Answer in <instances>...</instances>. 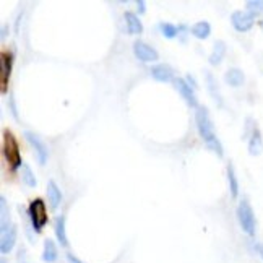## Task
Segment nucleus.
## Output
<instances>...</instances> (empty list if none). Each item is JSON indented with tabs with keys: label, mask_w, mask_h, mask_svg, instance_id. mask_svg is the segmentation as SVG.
<instances>
[{
	"label": "nucleus",
	"mask_w": 263,
	"mask_h": 263,
	"mask_svg": "<svg viewBox=\"0 0 263 263\" xmlns=\"http://www.w3.org/2000/svg\"><path fill=\"white\" fill-rule=\"evenodd\" d=\"M195 120H196V127H199V134H200L202 140L205 142V145L208 146L213 153H216L221 158L223 156V145H221V142L214 134V127H213V122L210 119L208 109L202 107V106L196 107Z\"/></svg>",
	"instance_id": "obj_1"
},
{
	"label": "nucleus",
	"mask_w": 263,
	"mask_h": 263,
	"mask_svg": "<svg viewBox=\"0 0 263 263\" xmlns=\"http://www.w3.org/2000/svg\"><path fill=\"white\" fill-rule=\"evenodd\" d=\"M4 155H5V159L8 161V164H10L13 169L20 167L23 164L20 148H18L16 140L10 132H4Z\"/></svg>",
	"instance_id": "obj_2"
},
{
	"label": "nucleus",
	"mask_w": 263,
	"mask_h": 263,
	"mask_svg": "<svg viewBox=\"0 0 263 263\" xmlns=\"http://www.w3.org/2000/svg\"><path fill=\"white\" fill-rule=\"evenodd\" d=\"M237 220L244 232H247L249 236L255 234V214H253L252 206L247 200H242L237 206Z\"/></svg>",
	"instance_id": "obj_3"
},
{
	"label": "nucleus",
	"mask_w": 263,
	"mask_h": 263,
	"mask_svg": "<svg viewBox=\"0 0 263 263\" xmlns=\"http://www.w3.org/2000/svg\"><path fill=\"white\" fill-rule=\"evenodd\" d=\"M30 216L31 223L36 232H41V229L48 223V213H46V203L41 199H36L30 205Z\"/></svg>",
	"instance_id": "obj_4"
},
{
	"label": "nucleus",
	"mask_w": 263,
	"mask_h": 263,
	"mask_svg": "<svg viewBox=\"0 0 263 263\" xmlns=\"http://www.w3.org/2000/svg\"><path fill=\"white\" fill-rule=\"evenodd\" d=\"M26 140L30 142V145L34 148V153H36V158H37V163H39L41 166H44L46 163H48V158H49V151H48V146L44 145L42 140L34 135L33 132H26L25 134Z\"/></svg>",
	"instance_id": "obj_5"
},
{
	"label": "nucleus",
	"mask_w": 263,
	"mask_h": 263,
	"mask_svg": "<svg viewBox=\"0 0 263 263\" xmlns=\"http://www.w3.org/2000/svg\"><path fill=\"white\" fill-rule=\"evenodd\" d=\"M134 52L138 57V60L142 62H156L159 59V54L151 48V46H148L146 42L143 41H135L134 42Z\"/></svg>",
	"instance_id": "obj_6"
},
{
	"label": "nucleus",
	"mask_w": 263,
	"mask_h": 263,
	"mask_svg": "<svg viewBox=\"0 0 263 263\" xmlns=\"http://www.w3.org/2000/svg\"><path fill=\"white\" fill-rule=\"evenodd\" d=\"M253 18L255 16H252L249 12H234L231 16V23L237 31L244 33V31H249L253 26Z\"/></svg>",
	"instance_id": "obj_7"
},
{
	"label": "nucleus",
	"mask_w": 263,
	"mask_h": 263,
	"mask_svg": "<svg viewBox=\"0 0 263 263\" xmlns=\"http://www.w3.org/2000/svg\"><path fill=\"white\" fill-rule=\"evenodd\" d=\"M174 84H176L177 91L181 93V96L185 99L187 104H189L190 107H199V101H196V96H195V93H193V88L190 86L189 83H187L185 80H182V78H177V80L174 81Z\"/></svg>",
	"instance_id": "obj_8"
},
{
	"label": "nucleus",
	"mask_w": 263,
	"mask_h": 263,
	"mask_svg": "<svg viewBox=\"0 0 263 263\" xmlns=\"http://www.w3.org/2000/svg\"><path fill=\"white\" fill-rule=\"evenodd\" d=\"M151 77L155 80H158V81L167 83V81H171L174 78V72H172L171 67H169V65L159 63V65H156V67L151 69Z\"/></svg>",
	"instance_id": "obj_9"
},
{
	"label": "nucleus",
	"mask_w": 263,
	"mask_h": 263,
	"mask_svg": "<svg viewBox=\"0 0 263 263\" xmlns=\"http://www.w3.org/2000/svg\"><path fill=\"white\" fill-rule=\"evenodd\" d=\"M12 72V57L7 52L2 54V73H0V86H2V93H7V84L8 78H10Z\"/></svg>",
	"instance_id": "obj_10"
},
{
	"label": "nucleus",
	"mask_w": 263,
	"mask_h": 263,
	"mask_svg": "<svg viewBox=\"0 0 263 263\" xmlns=\"http://www.w3.org/2000/svg\"><path fill=\"white\" fill-rule=\"evenodd\" d=\"M16 242V228L12 226L8 231L2 232V242H0V250H2V253H8Z\"/></svg>",
	"instance_id": "obj_11"
},
{
	"label": "nucleus",
	"mask_w": 263,
	"mask_h": 263,
	"mask_svg": "<svg viewBox=\"0 0 263 263\" xmlns=\"http://www.w3.org/2000/svg\"><path fill=\"white\" fill-rule=\"evenodd\" d=\"M205 80H206V84H208V91H210L211 98L216 101V104L221 107L223 106V96H221V93H220V88H218V83H216V78L213 77L210 72H205Z\"/></svg>",
	"instance_id": "obj_12"
},
{
	"label": "nucleus",
	"mask_w": 263,
	"mask_h": 263,
	"mask_svg": "<svg viewBox=\"0 0 263 263\" xmlns=\"http://www.w3.org/2000/svg\"><path fill=\"white\" fill-rule=\"evenodd\" d=\"M263 151V140H261V134L260 130L255 127L252 132V137H250V142H249V153L252 156H258Z\"/></svg>",
	"instance_id": "obj_13"
},
{
	"label": "nucleus",
	"mask_w": 263,
	"mask_h": 263,
	"mask_svg": "<svg viewBox=\"0 0 263 263\" xmlns=\"http://www.w3.org/2000/svg\"><path fill=\"white\" fill-rule=\"evenodd\" d=\"M48 199H49V203H51L52 208H57L62 202V192L54 181L48 182Z\"/></svg>",
	"instance_id": "obj_14"
},
{
	"label": "nucleus",
	"mask_w": 263,
	"mask_h": 263,
	"mask_svg": "<svg viewBox=\"0 0 263 263\" xmlns=\"http://www.w3.org/2000/svg\"><path fill=\"white\" fill-rule=\"evenodd\" d=\"M125 23H127V28H128V33L130 34H140L143 31V26H142V21L138 20V16L132 12H125Z\"/></svg>",
	"instance_id": "obj_15"
},
{
	"label": "nucleus",
	"mask_w": 263,
	"mask_h": 263,
	"mask_svg": "<svg viewBox=\"0 0 263 263\" xmlns=\"http://www.w3.org/2000/svg\"><path fill=\"white\" fill-rule=\"evenodd\" d=\"M0 226H2V232L8 231L12 226H10V211H8V203L5 200V196L0 199Z\"/></svg>",
	"instance_id": "obj_16"
},
{
	"label": "nucleus",
	"mask_w": 263,
	"mask_h": 263,
	"mask_svg": "<svg viewBox=\"0 0 263 263\" xmlns=\"http://www.w3.org/2000/svg\"><path fill=\"white\" fill-rule=\"evenodd\" d=\"M224 80H226V83L231 84V86L237 88V86H240V84L244 83L246 77H244L242 70H239V69H229L226 72V77H224Z\"/></svg>",
	"instance_id": "obj_17"
},
{
	"label": "nucleus",
	"mask_w": 263,
	"mask_h": 263,
	"mask_svg": "<svg viewBox=\"0 0 263 263\" xmlns=\"http://www.w3.org/2000/svg\"><path fill=\"white\" fill-rule=\"evenodd\" d=\"M211 33V26L208 21H199L192 26V34L196 37V39H206Z\"/></svg>",
	"instance_id": "obj_18"
},
{
	"label": "nucleus",
	"mask_w": 263,
	"mask_h": 263,
	"mask_svg": "<svg viewBox=\"0 0 263 263\" xmlns=\"http://www.w3.org/2000/svg\"><path fill=\"white\" fill-rule=\"evenodd\" d=\"M55 236H57V240L60 242L62 247L69 246L67 234H65V216H59L57 221H55Z\"/></svg>",
	"instance_id": "obj_19"
},
{
	"label": "nucleus",
	"mask_w": 263,
	"mask_h": 263,
	"mask_svg": "<svg viewBox=\"0 0 263 263\" xmlns=\"http://www.w3.org/2000/svg\"><path fill=\"white\" fill-rule=\"evenodd\" d=\"M42 260L46 263H54L57 260V247H55V244L48 239L44 242V252H42Z\"/></svg>",
	"instance_id": "obj_20"
},
{
	"label": "nucleus",
	"mask_w": 263,
	"mask_h": 263,
	"mask_svg": "<svg viewBox=\"0 0 263 263\" xmlns=\"http://www.w3.org/2000/svg\"><path fill=\"white\" fill-rule=\"evenodd\" d=\"M224 54H226V44H224L223 41H218L214 44V49L210 55V63L211 65H220L223 57H224Z\"/></svg>",
	"instance_id": "obj_21"
},
{
	"label": "nucleus",
	"mask_w": 263,
	"mask_h": 263,
	"mask_svg": "<svg viewBox=\"0 0 263 263\" xmlns=\"http://www.w3.org/2000/svg\"><path fill=\"white\" fill-rule=\"evenodd\" d=\"M21 179L23 182L28 185V187H36L37 185V181H36V176L34 172L31 171V167L28 164H21Z\"/></svg>",
	"instance_id": "obj_22"
},
{
	"label": "nucleus",
	"mask_w": 263,
	"mask_h": 263,
	"mask_svg": "<svg viewBox=\"0 0 263 263\" xmlns=\"http://www.w3.org/2000/svg\"><path fill=\"white\" fill-rule=\"evenodd\" d=\"M228 181H229V190H231V195L236 199L237 193H239V182H237V177H236V172H234V166L229 164L228 166Z\"/></svg>",
	"instance_id": "obj_23"
},
{
	"label": "nucleus",
	"mask_w": 263,
	"mask_h": 263,
	"mask_svg": "<svg viewBox=\"0 0 263 263\" xmlns=\"http://www.w3.org/2000/svg\"><path fill=\"white\" fill-rule=\"evenodd\" d=\"M246 7H247V12L252 16H257L263 12V0H249Z\"/></svg>",
	"instance_id": "obj_24"
},
{
	"label": "nucleus",
	"mask_w": 263,
	"mask_h": 263,
	"mask_svg": "<svg viewBox=\"0 0 263 263\" xmlns=\"http://www.w3.org/2000/svg\"><path fill=\"white\" fill-rule=\"evenodd\" d=\"M161 31L166 37H169V39H172V37L177 36V28L171 23H163L161 25Z\"/></svg>",
	"instance_id": "obj_25"
},
{
	"label": "nucleus",
	"mask_w": 263,
	"mask_h": 263,
	"mask_svg": "<svg viewBox=\"0 0 263 263\" xmlns=\"http://www.w3.org/2000/svg\"><path fill=\"white\" fill-rule=\"evenodd\" d=\"M137 7H138L140 13H145V12H146V8H145V2H143V0H138V2H137Z\"/></svg>",
	"instance_id": "obj_26"
},
{
	"label": "nucleus",
	"mask_w": 263,
	"mask_h": 263,
	"mask_svg": "<svg viewBox=\"0 0 263 263\" xmlns=\"http://www.w3.org/2000/svg\"><path fill=\"white\" fill-rule=\"evenodd\" d=\"M67 260H69L70 263H81L77 257L73 255V253H67Z\"/></svg>",
	"instance_id": "obj_27"
},
{
	"label": "nucleus",
	"mask_w": 263,
	"mask_h": 263,
	"mask_svg": "<svg viewBox=\"0 0 263 263\" xmlns=\"http://www.w3.org/2000/svg\"><path fill=\"white\" fill-rule=\"evenodd\" d=\"M255 249H257V252H258V255L263 258V244H255Z\"/></svg>",
	"instance_id": "obj_28"
},
{
	"label": "nucleus",
	"mask_w": 263,
	"mask_h": 263,
	"mask_svg": "<svg viewBox=\"0 0 263 263\" xmlns=\"http://www.w3.org/2000/svg\"><path fill=\"white\" fill-rule=\"evenodd\" d=\"M260 25H261V28H263V20H261V21H260Z\"/></svg>",
	"instance_id": "obj_29"
}]
</instances>
